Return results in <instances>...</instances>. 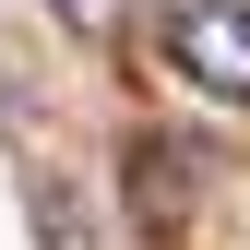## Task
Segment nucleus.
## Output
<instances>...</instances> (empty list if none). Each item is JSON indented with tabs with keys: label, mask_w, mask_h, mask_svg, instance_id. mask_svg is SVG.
<instances>
[{
	"label": "nucleus",
	"mask_w": 250,
	"mask_h": 250,
	"mask_svg": "<svg viewBox=\"0 0 250 250\" xmlns=\"http://www.w3.org/2000/svg\"><path fill=\"white\" fill-rule=\"evenodd\" d=\"M119 191H131V238L143 250H179V227L203 214V191H214V143H191V131H131V155H119Z\"/></svg>",
	"instance_id": "1"
},
{
	"label": "nucleus",
	"mask_w": 250,
	"mask_h": 250,
	"mask_svg": "<svg viewBox=\"0 0 250 250\" xmlns=\"http://www.w3.org/2000/svg\"><path fill=\"white\" fill-rule=\"evenodd\" d=\"M155 36H167V72L191 83V96L250 107V0H179Z\"/></svg>",
	"instance_id": "2"
},
{
	"label": "nucleus",
	"mask_w": 250,
	"mask_h": 250,
	"mask_svg": "<svg viewBox=\"0 0 250 250\" xmlns=\"http://www.w3.org/2000/svg\"><path fill=\"white\" fill-rule=\"evenodd\" d=\"M48 12H96V0H48Z\"/></svg>",
	"instance_id": "3"
}]
</instances>
